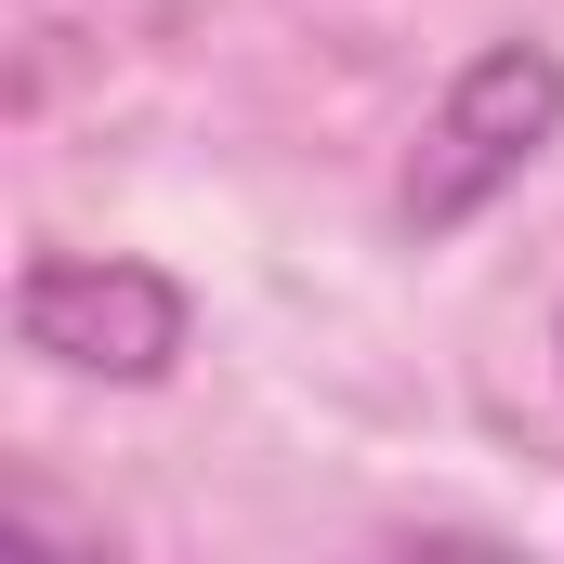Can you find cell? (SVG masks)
Masks as SVG:
<instances>
[{
	"label": "cell",
	"mask_w": 564,
	"mask_h": 564,
	"mask_svg": "<svg viewBox=\"0 0 564 564\" xmlns=\"http://www.w3.org/2000/svg\"><path fill=\"white\" fill-rule=\"evenodd\" d=\"M552 144H564V53H552V40H486V53L433 93L421 144H408V184H394L408 237H459V224H486Z\"/></svg>",
	"instance_id": "1"
},
{
	"label": "cell",
	"mask_w": 564,
	"mask_h": 564,
	"mask_svg": "<svg viewBox=\"0 0 564 564\" xmlns=\"http://www.w3.org/2000/svg\"><path fill=\"white\" fill-rule=\"evenodd\" d=\"M552 355H564V328H552Z\"/></svg>",
	"instance_id": "3"
},
{
	"label": "cell",
	"mask_w": 564,
	"mask_h": 564,
	"mask_svg": "<svg viewBox=\"0 0 564 564\" xmlns=\"http://www.w3.org/2000/svg\"><path fill=\"white\" fill-rule=\"evenodd\" d=\"M184 341H197V302L171 263H132V250H40L26 276H13V355H40V368H66V381H171L184 368Z\"/></svg>",
	"instance_id": "2"
}]
</instances>
